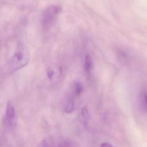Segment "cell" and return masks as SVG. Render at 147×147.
<instances>
[{
  "instance_id": "cell-1",
  "label": "cell",
  "mask_w": 147,
  "mask_h": 147,
  "mask_svg": "<svg viewBox=\"0 0 147 147\" xmlns=\"http://www.w3.org/2000/svg\"><path fill=\"white\" fill-rule=\"evenodd\" d=\"M30 59L29 53L27 48L19 42L17 47L7 64V68L9 72H13L19 70L28 64Z\"/></svg>"
},
{
  "instance_id": "cell-2",
  "label": "cell",
  "mask_w": 147,
  "mask_h": 147,
  "mask_svg": "<svg viewBox=\"0 0 147 147\" xmlns=\"http://www.w3.org/2000/svg\"><path fill=\"white\" fill-rule=\"evenodd\" d=\"M61 7L58 5H51L46 7L41 16L42 27L45 29L49 28L61 11Z\"/></svg>"
},
{
  "instance_id": "cell-3",
  "label": "cell",
  "mask_w": 147,
  "mask_h": 147,
  "mask_svg": "<svg viewBox=\"0 0 147 147\" xmlns=\"http://www.w3.org/2000/svg\"><path fill=\"white\" fill-rule=\"evenodd\" d=\"M4 123L9 130L15 128L17 124V117L15 108L10 102H8L5 110Z\"/></svg>"
},
{
  "instance_id": "cell-4",
  "label": "cell",
  "mask_w": 147,
  "mask_h": 147,
  "mask_svg": "<svg viewBox=\"0 0 147 147\" xmlns=\"http://www.w3.org/2000/svg\"><path fill=\"white\" fill-rule=\"evenodd\" d=\"M75 108V105L74 98L72 96H70L67 99L64 107V110L67 113H71L73 112Z\"/></svg>"
},
{
  "instance_id": "cell-5",
  "label": "cell",
  "mask_w": 147,
  "mask_h": 147,
  "mask_svg": "<svg viewBox=\"0 0 147 147\" xmlns=\"http://www.w3.org/2000/svg\"><path fill=\"white\" fill-rule=\"evenodd\" d=\"M55 147H78L75 142L70 139H65L61 141Z\"/></svg>"
},
{
  "instance_id": "cell-6",
  "label": "cell",
  "mask_w": 147,
  "mask_h": 147,
  "mask_svg": "<svg viewBox=\"0 0 147 147\" xmlns=\"http://www.w3.org/2000/svg\"><path fill=\"white\" fill-rule=\"evenodd\" d=\"M84 68L85 72L90 74L91 72V70L92 68V60L91 56L89 55H86L84 59Z\"/></svg>"
},
{
  "instance_id": "cell-7",
  "label": "cell",
  "mask_w": 147,
  "mask_h": 147,
  "mask_svg": "<svg viewBox=\"0 0 147 147\" xmlns=\"http://www.w3.org/2000/svg\"><path fill=\"white\" fill-rule=\"evenodd\" d=\"M39 147H55L54 140L52 137L45 138L40 144Z\"/></svg>"
},
{
  "instance_id": "cell-8",
  "label": "cell",
  "mask_w": 147,
  "mask_h": 147,
  "mask_svg": "<svg viewBox=\"0 0 147 147\" xmlns=\"http://www.w3.org/2000/svg\"><path fill=\"white\" fill-rule=\"evenodd\" d=\"M81 114H82V119H83V123L86 125H88V121L90 119V114H89V111L88 110V109L86 107H84L82 109L81 111Z\"/></svg>"
},
{
  "instance_id": "cell-9",
  "label": "cell",
  "mask_w": 147,
  "mask_h": 147,
  "mask_svg": "<svg viewBox=\"0 0 147 147\" xmlns=\"http://www.w3.org/2000/svg\"><path fill=\"white\" fill-rule=\"evenodd\" d=\"M83 87L82 84L79 82H75L74 86V95L78 96L83 91Z\"/></svg>"
},
{
  "instance_id": "cell-10",
  "label": "cell",
  "mask_w": 147,
  "mask_h": 147,
  "mask_svg": "<svg viewBox=\"0 0 147 147\" xmlns=\"http://www.w3.org/2000/svg\"><path fill=\"white\" fill-rule=\"evenodd\" d=\"M140 100L142 106L147 109V91H144L141 93Z\"/></svg>"
},
{
  "instance_id": "cell-11",
  "label": "cell",
  "mask_w": 147,
  "mask_h": 147,
  "mask_svg": "<svg viewBox=\"0 0 147 147\" xmlns=\"http://www.w3.org/2000/svg\"><path fill=\"white\" fill-rule=\"evenodd\" d=\"M53 74H54V73H53V71H52L51 69H48L47 70V76H48L49 79H51L52 78V76H53Z\"/></svg>"
},
{
  "instance_id": "cell-12",
  "label": "cell",
  "mask_w": 147,
  "mask_h": 147,
  "mask_svg": "<svg viewBox=\"0 0 147 147\" xmlns=\"http://www.w3.org/2000/svg\"><path fill=\"white\" fill-rule=\"evenodd\" d=\"M100 147H114L112 144H110L109 142H103L102 143Z\"/></svg>"
}]
</instances>
